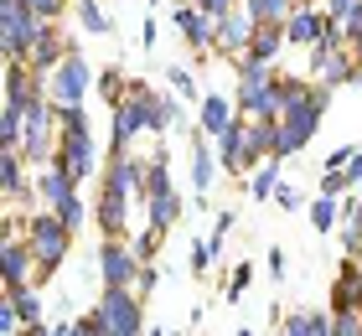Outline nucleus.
<instances>
[{"instance_id":"1","label":"nucleus","mask_w":362,"mask_h":336,"mask_svg":"<svg viewBox=\"0 0 362 336\" xmlns=\"http://www.w3.org/2000/svg\"><path fill=\"white\" fill-rule=\"evenodd\" d=\"M26 248H31V254H37L42 259V269H37V279L42 274H52V269L62 264V259H68V243H73V228L68 223H62V217L57 212H37V217H31V228H26Z\"/></svg>"},{"instance_id":"2","label":"nucleus","mask_w":362,"mask_h":336,"mask_svg":"<svg viewBox=\"0 0 362 336\" xmlns=\"http://www.w3.org/2000/svg\"><path fill=\"white\" fill-rule=\"evenodd\" d=\"M321 104H326V98L316 93V98H295V104L285 109V129H279V156H285V150H300V145L310 140V129H316V120H321Z\"/></svg>"},{"instance_id":"3","label":"nucleus","mask_w":362,"mask_h":336,"mask_svg":"<svg viewBox=\"0 0 362 336\" xmlns=\"http://www.w3.org/2000/svg\"><path fill=\"white\" fill-rule=\"evenodd\" d=\"M98 315H104L109 336H140V300L129 295V290H104Z\"/></svg>"},{"instance_id":"4","label":"nucleus","mask_w":362,"mask_h":336,"mask_svg":"<svg viewBox=\"0 0 362 336\" xmlns=\"http://www.w3.org/2000/svg\"><path fill=\"white\" fill-rule=\"evenodd\" d=\"M98 269H104V290H129V279H140V254H129L124 243H104V254H98Z\"/></svg>"},{"instance_id":"5","label":"nucleus","mask_w":362,"mask_h":336,"mask_svg":"<svg viewBox=\"0 0 362 336\" xmlns=\"http://www.w3.org/2000/svg\"><path fill=\"white\" fill-rule=\"evenodd\" d=\"M83 88H88V62L83 57H62V67H57V104L62 109H73L78 98H83Z\"/></svg>"},{"instance_id":"6","label":"nucleus","mask_w":362,"mask_h":336,"mask_svg":"<svg viewBox=\"0 0 362 336\" xmlns=\"http://www.w3.org/2000/svg\"><path fill=\"white\" fill-rule=\"evenodd\" d=\"M98 223H104L109 238L124 233V192L119 187H104V202H98Z\"/></svg>"},{"instance_id":"7","label":"nucleus","mask_w":362,"mask_h":336,"mask_svg":"<svg viewBox=\"0 0 362 336\" xmlns=\"http://www.w3.org/2000/svg\"><path fill=\"white\" fill-rule=\"evenodd\" d=\"M31 248H21V243H6V284H11V295L16 290H26V274H31Z\"/></svg>"},{"instance_id":"8","label":"nucleus","mask_w":362,"mask_h":336,"mask_svg":"<svg viewBox=\"0 0 362 336\" xmlns=\"http://www.w3.org/2000/svg\"><path fill=\"white\" fill-rule=\"evenodd\" d=\"M37 187H42V197H47V207H52V212L62 207V202H73V197H78V192H73V181L62 176L57 166H52V171H47V176H37Z\"/></svg>"},{"instance_id":"9","label":"nucleus","mask_w":362,"mask_h":336,"mask_svg":"<svg viewBox=\"0 0 362 336\" xmlns=\"http://www.w3.org/2000/svg\"><path fill=\"white\" fill-rule=\"evenodd\" d=\"M285 336H332V321L321 311H295L285 321Z\"/></svg>"},{"instance_id":"10","label":"nucleus","mask_w":362,"mask_h":336,"mask_svg":"<svg viewBox=\"0 0 362 336\" xmlns=\"http://www.w3.org/2000/svg\"><path fill=\"white\" fill-rule=\"evenodd\" d=\"M212 171H218V166H212V150L197 140V150H192V187L207 192V187H212Z\"/></svg>"},{"instance_id":"11","label":"nucleus","mask_w":362,"mask_h":336,"mask_svg":"<svg viewBox=\"0 0 362 336\" xmlns=\"http://www.w3.org/2000/svg\"><path fill=\"white\" fill-rule=\"evenodd\" d=\"M176 223V197L166 192V197H151V233H166Z\"/></svg>"},{"instance_id":"12","label":"nucleus","mask_w":362,"mask_h":336,"mask_svg":"<svg viewBox=\"0 0 362 336\" xmlns=\"http://www.w3.org/2000/svg\"><path fill=\"white\" fill-rule=\"evenodd\" d=\"M202 129L207 134H228V129H233V124H228V104H223V98H207V104H202Z\"/></svg>"},{"instance_id":"13","label":"nucleus","mask_w":362,"mask_h":336,"mask_svg":"<svg viewBox=\"0 0 362 336\" xmlns=\"http://www.w3.org/2000/svg\"><path fill=\"white\" fill-rule=\"evenodd\" d=\"M11 306H16V315H21L26 326H37V321H42V300L31 295V290H16V295H11Z\"/></svg>"},{"instance_id":"14","label":"nucleus","mask_w":362,"mask_h":336,"mask_svg":"<svg viewBox=\"0 0 362 336\" xmlns=\"http://www.w3.org/2000/svg\"><path fill=\"white\" fill-rule=\"evenodd\" d=\"M176 21H181V31L192 37V47L207 42V21H197V11H176Z\"/></svg>"},{"instance_id":"15","label":"nucleus","mask_w":362,"mask_h":336,"mask_svg":"<svg viewBox=\"0 0 362 336\" xmlns=\"http://www.w3.org/2000/svg\"><path fill=\"white\" fill-rule=\"evenodd\" d=\"M274 47H279V31L274 26H264V31H259V37H254V62H264V57H274Z\"/></svg>"},{"instance_id":"16","label":"nucleus","mask_w":362,"mask_h":336,"mask_svg":"<svg viewBox=\"0 0 362 336\" xmlns=\"http://www.w3.org/2000/svg\"><path fill=\"white\" fill-rule=\"evenodd\" d=\"M223 42H228V47L249 42V21H243V16H223Z\"/></svg>"},{"instance_id":"17","label":"nucleus","mask_w":362,"mask_h":336,"mask_svg":"<svg viewBox=\"0 0 362 336\" xmlns=\"http://www.w3.org/2000/svg\"><path fill=\"white\" fill-rule=\"evenodd\" d=\"M310 223H316L321 233H326V228H337V202H332V197H321L316 207H310Z\"/></svg>"},{"instance_id":"18","label":"nucleus","mask_w":362,"mask_h":336,"mask_svg":"<svg viewBox=\"0 0 362 336\" xmlns=\"http://www.w3.org/2000/svg\"><path fill=\"white\" fill-rule=\"evenodd\" d=\"M212 254H218V238H207V243L197 238V243H192V269H197V274H202V269L212 264Z\"/></svg>"},{"instance_id":"19","label":"nucleus","mask_w":362,"mask_h":336,"mask_svg":"<svg viewBox=\"0 0 362 336\" xmlns=\"http://www.w3.org/2000/svg\"><path fill=\"white\" fill-rule=\"evenodd\" d=\"M57 217H62V223H68V228L78 233V228H83V202H78V197H73V202H62V207H57Z\"/></svg>"},{"instance_id":"20","label":"nucleus","mask_w":362,"mask_h":336,"mask_svg":"<svg viewBox=\"0 0 362 336\" xmlns=\"http://www.w3.org/2000/svg\"><path fill=\"white\" fill-rule=\"evenodd\" d=\"M6 192L11 197L21 192V161H16V150H6Z\"/></svg>"},{"instance_id":"21","label":"nucleus","mask_w":362,"mask_h":336,"mask_svg":"<svg viewBox=\"0 0 362 336\" xmlns=\"http://www.w3.org/2000/svg\"><path fill=\"white\" fill-rule=\"evenodd\" d=\"M78 16H83V26H88V31H104V26H109V21H104V11H98L93 0H83V6H78Z\"/></svg>"},{"instance_id":"22","label":"nucleus","mask_w":362,"mask_h":336,"mask_svg":"<svg viewBox=\"0 0 362 336\" xmlns=\"http://www.w3.org/2000/svg\"><path fill=\"white\" fill-rule=\"evenodd\" d=\"M279 187H274V166H264V171L254 176V197H274Z\"/></svg>"},{"instance_id":"23","label":"nucleus","mask_w":362,"mask_h":336,"mask_svg":"<svg viewBox=\"0 0 362 336\" xmlns=\"http://www.w3.org/2000/svg\"><path fill=\"white\" fill-rule=\"evenodd\" d=\"M316 31H321V21H316V16H295V26H290V37H316Z\"/></svg>"},{"instance_id":"24","label":"nucleus","mask_w":362,"mask_h":336,"mask_svg":"<svg viewBox=\"0 0 362 336\" xmlns=\"http://www.w3.org/2000/svg\"><path fill=\"white\" fill-rule=\"evenodd\" d=\"M279 11H285V0H254V16H264V21H274Z\"/></svg>"},{"instance_id":"25","label":"nucleus","mask_w":362,"mask_h":336,"mask_svg":"<svg viewBox=\"0 0 362 336\" xmlns=\"http://www.w3.org/2000/svg\"><path fill=\"white\" fill-rule=\"evenodd\" d=\"M26 336H57V331H47V326L37 321V326H26Z\"/></svg>"},{"instance_id":"26","label":"nucleus","mask_w":362,"mask_h":336,"mask_svg":"<svg viewBox=\"0 0 362 336\" xmlns=\"http://www.w3.org/2000/svg\"><path fill=\"white\" fill-rule=\"evenodd\" d=\"M238 336H254V331H238Z\"/></svg>"}]
</instances>
